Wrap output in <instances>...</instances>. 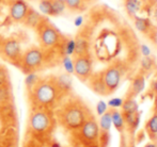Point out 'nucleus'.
Wrapping results in <instances>:
<instances>
[{"label": "nucleus", "instance_id": "obj_9", "mask_svg": "<svg viewBox=\"0 0 157 147\" xmlns=\"http://www.w3.org/2000/svg\"><path fill=\"white\" fill-rule=\"evenodd\" d=\"M104 86L107 94H111L119 87L122 80V71L117 65H111L107 67L104 72L99 74Z\"/></svg>", "mask_w": 157, "mask_h": 147}, {"label": "nucleus", "instance_id": "obj_25", "mask_svg": "<svg viewBox=\"0 0 157 147\" xmlns=\"http://www.w3.org/2000/svg\"><path fill=\"white\" fill-rule=\"evenodd\" d=\"M83 0H65L66 9L70 11H80L83 6Z\"/></svg>", "mask_w": 157, "mask_h": 147}, {"label": "nucleus", "instance_id": "obj_7", "mask_svg": "<svg viewBox=\"0 0 157 147\" xmlns=\"http://www.w3.org/2000/svg\"><path fill=\"white\" fill-rule=\"evenodd\" d=\"M23 54L21 44L18 39L14 36L4 39L0 44V56L8 62L18 66L19 60Z\"/></svg>", "mask_w": 157, "mask_h": 147}, {"label": "nucleus", "instance_id": "obj_36", "mask_svg": "<svg viewBox=\"0 0 157 147\" xmlns=\"http://www.w3.org/2000/svg\"><path fill=\"white\" fill-rule=\"evenodd\" d=\"M152 17H153L154 20L157 21V6L153 9V13H152Z\"/></svg>", "mask_w": 157, "mask_h": 147}, {"label": "nucleus", "instance_id": "obj_22", "mask_svg": "<svg viewBox=\"0 0 157 147\" xmlns=\"http://www.w3.org/2000/svg\"><path fill=\"white\" fill-rule=\"evenodd\" d=\"M75 41H76V49H75L74 54H82L89 52V42L87 39L83 37H79Z\"/></svg>", "mask_w": 157, "mask_h": 147}, {"label": "nucleus", "instance_id": "obj_10", "mask_svg": "<svg viewBox=\"0 0 157 147\" xmlns=\"http://www.w3.org/2000/svg\"><path fill=\"white\" fill-rule=\"evenodd\" d=\"M30 6L25 0H11L9 6V14L12 21L23 24Z\"/></svg>", "mask_w": 157, "mask_h": 147}, {"label": "nucleus", "instance_id": "obj_40", "mask_svg": "<svg viewBox=\"0 0 157 147\" xmlns=\"http://www.w3.org/2000/svg\"><path fill=\"white\" fill-rule=\"evenodd\" d=\"M6 0H0V3H3V2H6Z\"/></svg>", "mask_w": 157, "mask_h": 147}, {"label": "nucleus", "instance_id": "obj_33", "mask_svg": "<svg viewBox=\"0 0 157 147\" xmlns=\"http://www.w3.org/2000/svg\"><path fill=\"white\" fill-rule=\"evenodd\" d=\"M140 52L142 54V57H151V49L147 45L142 44L140 46Z\"/></svg>", "mask_w": 157, "mask_h": 147}, {"label": "nucleus", "instance_id": "obj_35", "mask_svg": "<svg viewBox=\"0 0 157 147\" xmlns=\"http://www.w3.org/2000/svg\"><path fill=\"white\" fill-rule=\"evenodd\" d=\"M152 90H153V92L155 94H157V78L154 80L153 84H152Z\"/></svg>", "mask_w": 157, "mask_h": 147}, {"label": "nucleus", "instance_id": "obj_4", "mask_svg": "<svg viewBox=\"0 0 157 147\" xmlns=\"http://www.w3.org/2000/svg\"><path fill=\"white\" fill-rule=\"evenodd\" d=\"M35 30L42 49H52L60 44L62 35L60 31L48 19L42 18L39 25L35 27Z\"/></svg>", "mask_w": 157, "mask_h": 147}, {"label": "nucleus", "instance_id": "obj_29", "mask_svg": "<svg viewBox=\"0 0 157 147\" xmlns=\"http://www.w3.org/2000/svg\"><path fill=\"white\" fill-rule=\"evenodd\" d=\"M63 66L65 68L66 73L67 74H74V63H73V60L71 59L70 56H65L63 58Z\"/></svg>", "mask_w": 157, "mask_h": 147}, {"label": "nucleus", "instance_id": "obj_2", "mask_svg": "<svg viewBox=\"0 0 157 147\" xmlns=\"http://www.w3.org/2000/svg\"><path fill=\"white\" fill-rule=\"evenodd\" d=\"M66 95L58 83L56 76H46L39 78L35 84L28 90V99L30 107L47 108L55 110Z\"/></svg>", "mask_w": 157, "mask_h": 147}, {"label": "nucleus", "instance_id": "obj_34", "mask_svg": "<svg viewBox=\"0 0 157 147\" xmlns=\"http://www.w3.org/2000/svg\"><path fill=\"white\" fill-rule=\"evenodd\" d=\"M82 24H83V17L82 16H78L74 20V25L76 26V27H81Z\"/></svg>", "mask_w": 157, "mask_h": 147}, {"label": "nucleus", "instance_id": "obj_16", "mask_svg": "<svg viewBox=\"0 0 157 147\" xmlns=\"http://www.w3.org/2000/svg\"><path fill=\"white\" fill-rule=\"evenodd\" d=\"M134 25H135V28L138 30L139 32L141 33H147L151 29V20L147 17H142V16H135L134 18Z\"/></svg>", "mask_w": 157, "mask_h": 147}, {"label": "nucleus", "instance_id": "obj_30", "mask_svg": "<svg viewBox=\"0 0 157 147\" xmlns=\"http://www.w3.org/2000/svg\"><path fill=\"white\" fill-rule=\"evenodd\" d=\"M40 77L37 76L35 73H31V74H27V77H26V80H25V83H26V86H27V90H30L33 85L35 84V82L37 81Z\"/></svg>", "mask_w": 157, "mask_h": 147}, {"label": "nucleus", "instance_id": "obj_26", "mask_svg": "<svg viewBox=\"0 0 157 147\" xmlns=\"http://www.w3.org/2000/svg\"><path fill=\"white\" fill-rule=\"evenodd\" d=\"M75 49H76V41L73 39H67L64 44V53H65V56H73L75 53Z\"/></svg>", "mask_w": 157, "mask_h": 147}, {"label": "nucleus", "instance_id": "obj_38", "mask_svg": "<svg viewBox=\"0 0 157 147\" xmlns=\"http://www.w3.org/2000/svg\"><path fill=\"white\" fill-rule=\"evenodd\" d=\"M96 0H83V2L85 3H88V4H90V3H93V2H95Z\"/></svg>", "mask_w": 157, "mask_h": 147}, {"label": "nucleus", "instance_id": "obj_32", "mask_svg": "<svg viewBox=\"0 0 157 147\" xmlns=\"http://www.w3.org/2000/svg\"><path fill=\"white\" fill-rule=\"evenodd\" d=\"M123 101H124V100H123L122 98H111V99L108 101V106L111 109H118L122 107Z\"/></svg>", "mask_w": 157, "mask_h": 147}, {"label": "nucleus", "instance_id": "obj_20", "mask_svg": "<svg viewBox=\"0 0 157 147\" xmlns=\"http://www.w3.org/2000/svg\"><path fill=\"white\" fill-rule=\"evenodd\" d=\"M121 108L122 113H135L139 111V105L135 98H126Z\"/></svg>", "mask_w": 157, "mask_h": 147}, {"label": "nucleus", "instance_id": "obj_39", "mask_svg": "<svg viewBox=\"0 0 157 147\" xmlns=\"http://www.w3.org/2000/svg\"><path fill=\"white\" fill-rule=\"evenodd\" d=\"M82 147H99L98 144H91V145H86V146H82Z\"/></svg>", "mask_w": 157, "mask_h": 147}, {"label": "nucleus", "instance_id": "obj_41", "mask_svg": "<svg viewBox=\"0 0 157 147\" xmlns=\"http://www.w3.org/2000/svg\"><path fill=\"white\" fill-rule=\"evenodd\" d=\"M59 1H62V2H65V0H59Z\"/></svg>", "mask_w": 157, "mask_h": 147}, {"label": "nucleus", "instance_id": "obj_28", "mask_svg": "<svg viewBox=\"0 0 157 147\" xmlns=\"http://www.w3.org/2000/svg\"><path fill=\"white\" fill-rule=\"evenodd\" d=\"M10 82V76H9V72L8 69L4 66L0 65V86L2 85L9 84Z\"/></svg>", "mask_w": 157, "mask_h": 147}, {"label": "nucleus", "instance_id": "obj_13", "mask_svg": "<svg viewBox=\"0 0 157 147\" xmlns=\"http://www.w3.org/2000/svg\"><path fill=\"white\" fill-rule=\"evenodd\" d=\"M144 6V0H124V8L127 15L132 18L139 14Z\"/></svg>", "mask_w": 157, "mask_h": 147}, {"label": "nucleus", "instance_id": "obj_24", "mask_svg": "<svg viewBox=\"0 0 157 147\" xmlns=\"http://www.w3.org/2000/svg\"><path fill=\"white\" fill-rule=\"evenodd\" d=\"M52 16L54 17L63 14V12L66 10L65 2L59 1V0H52Z\"/></svg>", "mask_w": 157, "mask_h": 147}, {"label": "nucleus", "instance_id": "obj_3", "mask_svg": "<svg viewBox=\"0 0 157 147\" xmlns=\"http://www.w3.org/2000/svg\"><path fill=\"white\" fill-rule=\"evenodd\" d=\"M54 111L57 124L70 132L80 128L83 123L92 116L85 102L77 97H71L60 102Z\"/></svg>", "mask_w": 157, "mask_h": 147}, {"label": "nucleus", "instance_id": "obj_23", "mask_svg": "<svg viewBox=\"0 0 157 147\" xmlns=\"http://www.w3.org/2000/svg\"><path fill=\"white\" fill-rule=\"evenodd\" d=\"M39 10L46 16H52V0H41L39 2Z\"/></svg>", "mask_w": 157, "mask_h": 147}, {"label": "nucleus", "instance_id": "obj_21", "mask_svg": "<svg viewBox=\"0 0 157 147\" xmlns=\"http://www.w3.org/2000/svg\"><path fill=\"white\" fill-rule=\"evenodd\" d=\"M12 90H11V83L0 86V104L2 102L12 101Z\"/></svg>", "mask_w": 157, "mask_h": 147}, {"label": "nucleus", "instance_id": "obj_27", "mask_svg": "<svg viewBox=\"0 0 157 147\" xmlns=\"http://www.w3.org/2000/svg\"><path fill=\"white\" fill-rule=\"evenodd\" d=\"M154 60L151 58V57H143L142 60L140 62V65H141V68L145 72H149L153 68L154 66Z\"/></svg>", "mask_w": 157, "mask_h": 147}, {"label": "nucleus", "instance_id": "obj_17", "mask_svg": "<svg viewBox=\"0 0 157 147\" xmlns=\"http://www.w3.org/2000/svg\"><path fill=\"white\" fill-rule=\"evenodd\" d=\"M42 18H43V17L40 15L39 12H36V11L33 10L32 8H30L23 24H25V25L29 26V27H31V28H35L39 25L40 21L42 20Z\"/></svg>", "mask_w": 157, "mask_h": 147}, {"label": "nucleus", "instance_id": "obj_14", "mask_svg": "<svg viewBox=\"0 0 157 147\" xmlns=\"http://www.w3.org/2000/svg\"><path fill=\"white\" fill-rule=\"evenodd\" d=\"M122 113V112H121ZM124 118L125 126H127L132 131L136 130L137 127L140 123V112H135V113H122Z\"/></svg>", "mask_w": 157, "mask_h": 147}, {"label": "nucleus", "instance_id": "obj_11", "mask_svg": "<svg viewBox=\"0 0 157 147\" xmlns=\"http://www.w3.org/2000/svg\"><path fill=\"white\" fill-rule=\"evenodd\" d=\"M0 147H18V137L13 127H4L0 131Z\"/></svg>", "mask_w": 157, "mask_h": 147}, {"label": "nucleus", "instance_id": "obj_37", "mask_svg": "<svg viewBox=\"0 0 157 147\" xmlns=\"http://www.w3.org/2000/svg\"><path fill=\"white\" fill-rule=\"evenodd\" d=\"M144 147H157V144H155V143H147Z\"/></svg>", "mask_w": 157, "mask_h": 147}, {"label": "nucleus", "instance_id": "obj_8", "mask_svg": "<svg viewBox=\"0 0 157 147\" xmlns=\"http://www.w3.org/2000/svg\"><path fill=\"white\" fill-rule=\"evenodd\" d=\"M74 74L82 82H87L93 74V61L89 52L74 54Z\"/></svg>", "mask_w": 157, "mask_h": 147}, {"label": "nucleus", "instance_id": "obj_1", "mask_svg": "<svg viewBox=\"0 0 157 147\" xmlns=\"http://www.w3.org/2000/svg\"><path fill=\"white\" fill-rule=\"evenodd\" d=\"M57 126L55 111L47 108L30 107L26 134L34 144L45 145L50 141Z\"/></svg>", "mask_w": 157, "mask_h": 147}, {"label": "nucleus", "instance_id": "obj_15", "mask_svg": "<svg viewBox=\"0 0 157 147\" xmlns=\"http://www.w3.org/2000/svg\"><path fill=\"white\" fill-rule=\"evenodd\" d=\"M110 114H111V120L112 125L114 126V128L122 133L125 129V122L123 115L118 109H110Z\"/></svg>", "mask_w": 157, "mask_h": 147}, {"label": "nucleus", "instance_id": "obj_6", "mask_svg": "<svg viewBox=\"0 0 157 147\" xmlns=\"http://www.w3.org/2000/svg\"><path fill=\"white\" fill-rule=\"evenodd\" d=\"M99 126L98 123L93 116H90L83 125L77 130L72 131L75 140L81 146L91 145V144H98L99 139Z\"/></svg>", "mask_w": 157, "mask_h": 147}, {"label": "nucleus", "instance_id": "obj_19", "mask_svg": "<svg viewBox=\"0 0 157 147\" xmlns=\"http://www.w3.org/2000/svg\"><path fill=\"white\" fill-rule=\"evenodd\" d=\"M98 126H99V131H101V132H109L110 131V128H111V126H112L110 110H107L103 115H101Z\"/></svg>", "mask_w": 157, "mask_h": 147}, {"label": "nucleus", "instance_id": "obj_31", "mask_svg": "<svg viewBox=\"0 0 157 147\" xmlns=\"http://www.w3.org/2000/svg\"><path fill=\"white\" fill-rule=\"evenodd\" d=\"M108 110V105L106 104L104 100H99L98 102H97L96 105V113L97 115H103L104 113H105L106 111Z\"/></svg>", "mask_w": 157, "mask_h": 147}, {"label": "nucleus", "instance_id": "obj_18", "mask_svg": "<svg viewBox=\"0 0 157 147\" xmlns=\"http://www.w3.org/2000/svg\"><path fill=\"white\" fill-rule=\"evenodd\" d=\"M145 131L152 141L157 139V113L154 114L145 124Z\"/></svg>", "mask_w": 157, "mask_h": 147}, {"label": "nucleus", "instance_id": "obj_12", "mask_svg": "<svg viewBox=\"0 0 157 147\" xmlns=\"http://www.w3.org/2000/svg\"><path fill=\"white\" fill-rule=\"evenodd\" d=\"M144 86L145 79L143 77V75H137L130 82L128 91L126 93V98H135L144 90Z\"/></svg>", "mask_w": 157, "mask_h": 147}, {"label": "nucleus", "instance_id": "obj_5", "mask_svg": "<svg viewBox=\"0 0 157 147\" xmlns=\"http://www.w3.org/2000/svg\"><path fill=\"white\" fill-rule=\"evenodd\" d=\"M44 62H45L44 49L39 46H31L23 52L18 67L25 74L36 73L43 67Z\"/></svg>", "mask_w": 157, "mask_h": 147}, {"label": "nucleus", "instance_id": "obj_42", "mask_svg": "<svg viewBox=\"0 0 157 147\" xmlns=\"http://www.w3.org/2000/svg\"><path fill=\"white\" fill-rule=\"evenodd\" d=\"M39 1H41V0H39Z\"/></svg>", "mask_w": 157, "mask_h": 147}]
</instances>
